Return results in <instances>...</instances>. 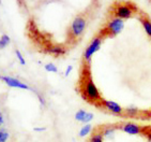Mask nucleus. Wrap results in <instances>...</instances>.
Wrapping results in <instances>:
<instances>
[{
    "label": "nucleus",
    "mask_w": 151,
    "mask_h": 142,
    "mask_svg": "<svg viewBox=\"0 0 151 142\" xmlns=\"http://www.w3.org/2000/svg\"><path fill=\"white\" fill-rule=\"evenodd\" d=\"M73 70V67L72 66H68V68H67V70H65V76H69L71 73V71Z\"/></svg>",
    "instance_id": "412c9836"
},
{
    "label": "nucleus",
    "mask_w": 151,
    "mask_h": 142,
    "mask_svg": "<svg viewBox=\"0 0 151 142\" xmlns=\"http://www.w3.org/2000/svg\"><path fill=\"white\" fill-rule=\"evenodd\" d=\"M83 95L84 98L90 100V101H99L101 99L99 90L96 88V84L92 82L91 79H87L84 82V87H83Z\"/></svg>",
    "instance_id": "f257e3e1"
},
{
    "label": "nucleus",
    "mask_w": 151,
    "mask_h": 142,
    "mask_svg": "<svg viewBox=\"0 0 151 142\" xmlns=\"http://www.w3.org/2000/svg\"><path fill=\"white\" fill-rule=\"evenodd\" d=\"M0 125H1V126L3 125V115L1 113H0Z\"/></svg>",
    "instance_id": "b1692460"
},
{
    "label": "nucleus",
    "mask_w": 151,
    "mask_h": 142,
    "mask_svg": "<svg viewBox=\"0 0 151 142\" xmlns=\"http://www.w3.org/2000/svg\"><path fill=\"white\" fill-rule=\"evenodd\" d=\"M46 129V128H44V127H37L35 128V131H44Z\"/></svg>",
    "instance_id": "5701e85b"
},
{
    "label": "nucleus",
    "mask_w": 151,
    "mask_h": 142,
    "mask_svg": "<svg viewBox=\"0 0 151 142\" xmlns=\"http://www.w3.org/2000/svg\"><path fill=\"white\" fill-rule=\"evenodd\" d=\"M47 52L55 56H60V55H63L64 53H65V50H64L63 47L55 45V47H50V49L47 50Z\"/></svg>",
    "instance_id": "1a4fd4ad"
},
{
    "label": "nucleus",
    "mask_w": 151,
    "mask_h": 142,
    "mask_svg": "<svg viewBox=\"0 0 151 142\" xmlns=\"http://www.w3.org/2000/svg\"><path fill=\"white\" fill-rule=\"evenodd\" d=\"M103 139H104L103 133H96L91 136L90 142H103Z\"/></svg>",
    "instance_id": "f8f14e48"
},
{
    "label": "nucleus",
    "mask_w": 151,
    "mask_h": 142,
    "mask_svg": "<svg viewBox=\"0 0 151 142\" xmlns=\"http://www.w3.org/2000/svg\"><path fill=\"white\" fill-rule=\"evenodd\" d=\"M9 43H10V38H9V36L3 35L2 37L0 38V50L3 49V47H6Z\"/></svg>",
    "instance_id": "2eb2a0df"
},
{
    "label": "nucleus",
    "mask_w": 151,
    "mask_h": 142,
    "mask_svg": "<svg viewBox=\"0 0 151 142\" xmlns=\"http://www.w3.org/2000/svg\"><path fill=\"white\" fill-rule=\"evenodd\" d=\"M93 119V114L92 113H88L86 114V116H85L84 121H83V123H86V124H89V122H91V119Z\"/></svg>",
    "instance_id": "aec40b11"
},
{
    "label": "nucleus",
    "mask_w": 151,
    "mask_h": 142,
    "mask_svg": "<svg viewBox=\"0 0 151 142\" xmlns=\"http://www.w3.org/2000/svg\"><path fill=\"white\" fill-rule=\"evenodd\" d=\"M0 126H1V125H0Z\"/></svg>",
    "instance_id": "a878e982"
},
{
    "label": "nucleus",
    "mask_w": 151,
    "mask_h": 142,
    "mask_svg": "<svg viewBox=\"0 0 151 142\" xmlns=\"http://www.w3.org/2000/svg\"><path fill=\"white\" fill-rule=\"evenodd\" d=\"M45 70L48 71V72H57V71H58L57 67L54 64H46L45 65Z\"/></svg>",
    "instance_id": "a211bd4d"
},
{
    "label": "nucleus",
    "mask_w": 151,
    "mask_h": 142,
    "mask_svg": "<svg viewBox=\"0 0 151 142\" xmlns=\"http://www.w3.org/2000/svg\"><path fill=\"white\" fill-rule=\"evenodd\" d=\"M87 26V22L83 16H77L74 18L71 25V33L74 38H78L84 33L85 29Z\"/></svg>",
    "instance_id": "f03ea898"
},
{
    "label": "nucleus",
    "mask_w": 151,
    "mask_h": 142,
    "mask_svg": "<svg viewBox=\"0 0 151 142\" xmlns=\"http://www.w3.org/2000/svg\"><path fill=\"white\" fill-rule=\"evenodd\" d=\"M103 106H104L108 111H111V113H114V114H118V115H120V114H122L123 112H124L121 106H120L118 102L113 101V100H104V101H103Z\"/></svg>",
    "instance_id": "0eeeda50"
},
{
    "label": "nucleus",
    "mask_w": 151,
    "mask_h": 142,
    "mask_svg": "<svg viewBox=\"0 0 151 142\" xmlns=\"http://www.w3.org/2000/svg\"><path fill=\"white\" fill-rule=\"evenodd\" d=\"M124 28V22L118 17L111 18L106 25V30L111 36H116L123 30Z\"/></svg>",
    "instance_id": "7ed1b4c3"
},
{
    "label": "nucleus",
    "mask_w": 151,
    "mask_h": 142,
    "mask_svg": "<svg viewBox=\"0 0 151 142\" xmlns=\"http://www.w3.org/2000/svg\"><path fill=\"white\" fill-rule=\"evenodd\" d=\"M86 114H87V112L84 110H79L76 112L75 114V119L76 121H78V122H83L85 119V116H86Z\"/></svg>",
    "instance_id": "dca6fc26"
},
{
    "label": "nucleus",
    "mask_w": 151,
    "mask_h": 142,
    "mask_svg": "<svg viewBox=\"0 0 151 142\" xmlns=\"http://www.w3.org/2000/svg\"><path fill=\"white\" fill-rule=\"evenodd\" d=\"M9 133L6 129H0V142H6L9 139Z\"/></svg>",
    "instance_id": "f3484780"
},
{
    "label": "nucleus",
    "mask_w": 151,
    "mask_h": 142,
    "mask_svg": "<svg viewBox=\"0 0 151 142\" xmlns=\"http://www.w3.org/2000/svg\"><path fill=\"white\" fill-rule=\"evenodd\" d=\"M37 96H38V98H39V100H40L41 103H42V104L44 106V104H45V100H44L43 97H42V96H41L40 94H37Z\"/></svg>",
    "instance_id": "4be33fe9"
},
{
    "label": "nucleus",
    "mask_w": 151,
    "mask_h": 142,
    "mask_svg": "<svg viewBox=\"0 0 151 142\" xmlns=\"http://www.w3.org/2000/svg\"><path fill=\"white\" fill-rule=\"evenodd\" d=\"M15 54H16V57H17V59L19 60V63L22 65H25L26 64V60H25V58H24V56L20 54V52L18 51V50H16L15 51Z\"/></svg>",
    "instance_id": "6ab92c4d"
},
{
    "label": "nucleus",
    "mask_w": 151,
    "mask_h": 142,
    "mask_svg": "<svg viewBox=\"0 0 151 142\" xmlns=\"http://www.w3.org/2000/svg\"><path fill=\"white\" fill-rule=\"evenodd\" d=\"M0 79L3 82H6V85H9L10 87H16V88H22V90H30V87L27 84L23 83V82L18 81L17 79L12 78V76H0Z\"/></svg>",
    "instance_id": "423d86ee"
},
{
    "label": "nucleus",
    "mask_w": 151,
    "mask_h": 142,
    "mask_svg": "<svg viewBox=\"0 0 151 142\" xmlns=\"http://www.w3.org/2000/svg\"><path fill=\"white\" fill-rule=\"evenodd\" d=\"M138 109H137L136 107H134V106H131V107H129L127 110H125V113H127V115L129 116H135L138 114Z\"/></svg>",
    "instance_id": "ddd939ff"
},
{
    "label": "nucleus",
    "mask_w": 151,
    "mask_h": 142,
    "mask_svg": "<svg viewBox=\"0 0 151 142\" xmlns=\"http://www.w3.org/2000/svg\"><path fill=\"white\" fill-rule=\"evenodd\" d=\"M102 41H103V39H102L101 37H96V38L91 41V43L89 44V47L86 49V51H85V53H84V58L87 63H90L92 55L100 50Z\"/></svg>",
    "instance_id": "20e7f679"
},
{
    "label": "nucleus",
    "mask_w": 151,
    "mask_h": 142,
    "mask_svg": "<svg viewBox=\"0 0 151 142\" xmlns=\"http://www.w3.org/2000/svg\"><path fill=\"white\" fill-rule=\"evenodd\" d=\"M121 129L124 133H129V135H138L142 131V128L135 123H127L121 127Z\"/></svg>",
    "instance_id": "6e6552de"
},
{
    "label": "nucleus",
    "mask_w": 151,
    "mask_h": 142,
    "mask_svg": "<svg viewBox=\"0 0 151 142\" xmlns=\"http://www.w3.org/2000/svg\"><path fill=\"white\" fill-rule=\"evenodd\" d=\"M142 24L144 29H145L146 33L151 38V20H148V18H142Z\"/></svg>",
    "instance_id": "9d476101"
},
{
    "label": "nucleus",
    "mask_w": 151,
    "mask_h": 142,
    "mask_svg": "<svg viewBox=\"0 0 151 142\" xmlns=\"http://www.w3.org/2000/svg\"><path fill=\"white\" fill-rule=\"evenodd\" d=\"M91 125L90 124H86L85 126L81 128L79 130V137H86L87 135H89V133L91 131Z\"/></svg>",
    "instance_id": "9b49d317"
},
{
    "label": "nucleus",
    "mask_w": 151,
    "mask_h": 142,
    "mask_svg": "<svg viewBox=\"0 0 151 142\" xmlns=\"http://www.w3.org/2000/svg\"><path fill=\"white\" fill-rule=\"evenodd\" d=\"M114 133H115V129H114L113 127H107V128H105L102 133H103V137L111 139V138L114 137Z\"/></svg>",
    "instance_id": "4468645a"
},
{
    "label": "nucleus",
    "mask_w": 151,
    "mask_h": 142,
    "mask_svg": "<svg viewBox=\"0 0 151 142\" xmlns=\"http://www.w3.org/2000/svg\"><path fill=\"white\" fill-rule=\"evenodd\" d=\"M115 14L116 17L120 18V20H128L131 18L133 15V9L128 4H119L117 6L116 10H115Z\"/></svg>",
    "instance_id": "39448f33"
},
{
    "label": "nucleus",
    "mask_w": 151,
    "mask_h": 142,
    "mask_svg": "<svg viewBox=\"0 0 151 142\" xmlns=\"http://www.w3.org/2000/svg\"><path fill=\"white\" fill-rule=\"evenodd\" d=\"M147 139L151 142V131H148V133H147Z\"/></svg>",
    "instance_id": "393cba45"
}]
</instances>
